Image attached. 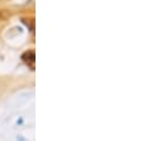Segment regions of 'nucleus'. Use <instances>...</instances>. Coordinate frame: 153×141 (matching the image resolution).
<instances>
[{
	"label": "nucleus",
	"mask_w": 153,
	"mask_h": 141,
	"mask_svg": "<svg viewBox=\"0 0 153 141\" xmlns=\"http://www.w3.org/2000/svg\"><path fill=\"white\" fill-rule=\"evenodd\" d=\"M22 58L25 62V64L27 67H30L31 70H35V65H36V52L33 50H29V51L24 52L23 56H22Z\"/></svg>",
	"instance_id": "1"
}]
</instances>
